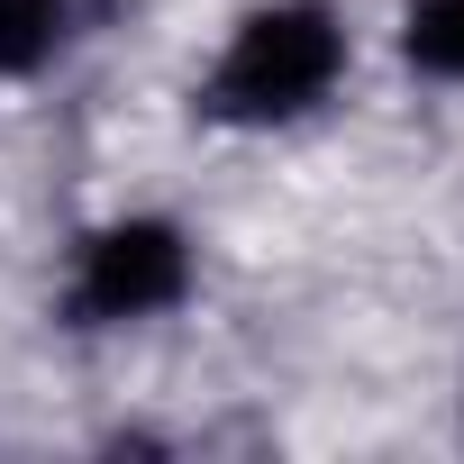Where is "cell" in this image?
<instances>
[{
  "mask_svg": "<svg viewBox=\"0 0 464 464\" xmlns=\"http://www.w3.org/2000/svg\"><path fill=\"white\" fill-rule=\"evenodd\" d=\"M191 274H200V256L173 218H110L73 246L64 319L73 328H146L191 301Z\"/></svg>",
  "mask_w": 464,
  "mask_h": 464,
  "instance_id": "cell-2",
  "label": "cell"
},
{
  "mask_svg": "<svg viewBox=\"0 0 464 464\" xmlns=\"http://www.w3.org/2000/svg\"><path fill=\"white\" fill-rule=\"evenodd\" d=\"M337 82H346V19L328 0H256L227 28V46L191 101L209 128H292Z\"/></svg>",
  "mask_w": 464,
  "mask_h": 464,
  "instance_id": "cell-1",
  "label": "cell"
},
{
  "mask_svg": "<svg viewBox=\"0 0 464 464\" xmlns=\"http://www.w3.org/2000/svg\"><path fill=\"white\" fill-rule=\"evenodd\" d=\"M82 37V0H0V82L46 73Z\"/></svg>",
  "mask_w": 464,
  "mask_h": 464,
  "instance_id": "cell-3",
  "label": "cell"
},
{
  "mask_svg": "<svg viewBox=\"0 0 464 464\" xmlns=\"http://www.w3.org/2000/svg\"><path fill=\"white\" fill-rule=\"evenodd\" d=\"M401 64L428 82H464V0H401Z\"/></svg>",
  "mask_w": 464,
  "mask_h": 464,
  "instance_id": "cell-4",
  "label": "cell"
}]
</instances>
